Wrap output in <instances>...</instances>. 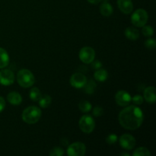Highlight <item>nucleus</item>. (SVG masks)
<instances>
[{"label":"nucleus","instance_id":"1","mask_svg":"<svg viewBox=\"0 0 156 156\" xmlns=\"http://www.w3.org/2000/svg\"><path fill=\"white\" fill-rule=\"evenodd\" d=\"M144 116L142 110L134 105L126 106L118 116V120L122 127L129 130H135L142 126Z\"/></svg>","mask_w":156,"mask_h":156},{"label":"nucleus","instance_id":"20","mask_svg":"<svg viewBox=\"0 0 156 156\" xmlns=\"http://www.w3.org/2000/svg\"><path fill=\"white\" fill-rule=\"evenodd\" d=\"M39 105L41 108H47L51 105V102H52V98L50 95H47V94H45L44 96H42L41 98L39 101Z\"/></svg>","mask_w":156,"mask_h":156},{"label":"nucleus","instance_id":"30","mask_svg":"<svg viewBox=\"0 0 156 156\" xmlns=\"http://www.w3.org/2000/svg\"><path fill=\"white\" fill-rule=\"evenodd\" d=\"M91 63H92L91 66H92V68L94 69L97 70V69H98L101 68V66H102V63L98 60H95V61L94 60L92 62H91Z\"/></svg>","mask_w":156,"mask_h":156},{"label":"nucleus","instance_id":"16","mask_svg":"<svg viewBox=\"0 0 156 156\" xmlns=\"http://www.w3.org/2000/svg\"><path fill=\"white\" fill-rule=\"evenodd\" d=\"M124 34L127 39L133 41H136L140 37V32H139V30L136 28H134V27H127L125 30Z\"/></svg>","mask_w":156,"mask_h":156},{"label":"nucleus","instance_id":"26","mask_svg":"<svg viewBox=\"0 0 156 156\" xmlns=\"http://www.w3.org/2000/svg\"><path fill=\"white\" fill-rule=\"evenodd\" d=\"M118 140V137L116 134L111 133L110 135H108L106 138V143L108 145H114L117 143V141Z\"/></svg>","mask_w":156,"mask_h":156},{"label":"nucleus","instance_id":"4","mask_svg":"<svg viewBox=\"0 0 156 156\" xmlns=\"http://www.w3.org/2000/svg\"><path fill=\"white\" fill-rule=\"evenodd\" d=\"M148 18L149 16L146 11L143 9H139L133 13L131 16V21L136 27H142L146 25L148 21Z\"/></svg>","mask_w":156,"mask_h":156},{"label":"nucleus","instance_id":"10","mask_svg":"<svg viewBox=\"0 0 156 156\" xmlns=\"http://www.w3.org/2000/svg\"><path fill=\"white\" fill-rule=\"evenodd\" d=\"M70 85L76 88H82L87 82V78L82 73H77L73 74L70 78Z\"/></svg>","mask_w":156,"mask_h":156},{"label":"nucleus","instance_id":"8","mask_svg":"<svg viewBox=\"0 0 156 156\" xmlns=\"http://www.w3.org/2000/svg\"><path fill=\"white\" fill-rule=\"evenodd\" d=\"M15 80L13 72L9 69H2L0 71V85L9 86L12 85Z\"/></svg>","mask_w":156,"mask_h":156},{"label":"nucleus","instance_id":"18","mask_svg":"<svg viewBox=\"0 0 156 156\" xmlns=\"http://www.w3.org/2000/svg\"><path fill=\"white\" fill-rule=\"evenodd\" d=\"M108 77V73L104 69H98L95 73H94V78L98 82H104L107 80Z\"/></svg>","mask_w":156,"mask_h":156},{"label":"nucleus","instance_id":"5","mask_svg":"<svg viewBox=\"0 0 156 156\" xmlns=\"http://www.w3.org/2000/svg\"><path fill=\"white\" fill-rule=\"evenodd\" d=\"M79 128L86 134L91 133L95 128V122L91 116L88 114L83 115L79 120Z\"/></svg>","mask_w":156,"mask_h":156},{"label":"nucleus","instance_id":"3","mask_svg":"<svg viewBox=\"0 0 156 156\" xmlns=\"http://www.w3.org/2000/svg\"><path fill=\"white\" fill-rule=\"evenodd\" d=\"M17 82L20 86L23 88H30L35 82V78L33 73L28 69H22L17 74Z\"/></svg>","mask_w":156,"mask_h":156},{"label":"nucleus","instance_id":"32","mask_svg":"<svg viewBox=\"0 0 156 156\" xmlns=\"http://www.w3.org/2000/svg\"><path fill=\"white\" fill-rule=\"evenodd\" d=\"M87 1H88L89 3H91V4L96 5V4H98V3H100L102 0H87Z\"/></svg>","mask_w":156,"mask_h":156},{"label":"nucleus","instance_id":"9","mask_svg":"<svg viewBox=\"0 0 156 156\" xmlns=\"http://www.w3.org/2000/svg\"><path fill=\"white\" fill-rule=\"evenodd\" d=\"M131 99H132V97L130 94L127 91H123V90L117 91V94H115L116 103L120 107L128 106L131 102Z\"/></svg>","mask_w":156,"mask_h":156},{"label":"nucleus","instance_id":"29","mask_svg":"<svg viewBox=\"0 0 156 156\" xmlns=\"http://www.w3.org/2000/svg\"><path fill=\"white\" fill-rule=\"evenodd\" d=\"M104 114V109L100 106H97L94 108L93 109V115L95 117H101Z\"/></svg>","mask_w":156,"mask_h":156},{"label":"nucleus","instance_id":"33","mask_svg":"<svg viewBox=\"0 0 156 156\" xmlns=\"http://www.w3.org/2000/svg\"><path fill=\"white\" fill-rule=\"evenodd\" d=\"M121 155H124V156H129V154H128V153H126V152H123V153H122L121 154Z\"/></svg>","mask_w":156,"mask_h":156},{"label":"nucleus","instance_id":"19","mask_svg":"<svg viewBox=\"0 0 156 156\" xmlns=\"http://www.w3.org/2000/svg\"><path fill=\"white\" fill-rule=\"evenodd\" d=\"M29 96H30V100H32L33 101L35 102H37L38 101L41 99V98L42 97L41 91H40L39 88H37V87H34V88H32L30 90Z\"/></svg>","mask_w":156,"mask_h":156},{"label":"nucleus","instance_id":"6","mask_svg":"<svg viewBox=\"0 0 156 156\" xmlns=\"http://www.w3.org/2000/svg\"><path fill=\"white\" fill-rule=\"evenodd\" d=\"M79 56L80 60L85 64H90L94 60L95 51L91 47H85L79 51Z\"/></svg>","mask_w":156,"mask_h":156},{"label":"nucleus","instance_id":"28","mask_svg":"<svg viewBox=\"0 0 156 156\" xmlns=\"http://www.w3.org/2000/svg\"><path fill=\"white\" fill-rule=\"evenodd\" d=\"M143 100H144V98H143V96L139 95V94H136V95H134L133 97L132 98V99H131L133 103L135 104V105H142V104L143 103Z\"/></svg>","mask_w":156,"mask_h":156},{"label":"nucleus","instance_id":"17","mask_svg":"<svg viewBox=\"0 0 156 156\" xmlns=\"http://www.w3.org/2000/svg\"><path fill=\"white\" fill-rule=\"evenodd\" d=\"M9 56L5 49L0 47V69H4L9 65Z\"/></svg>","mask_w":156,"mask_h":156},{"label":"nucleus","instance_id":"23","mask_svg":"<svg viewBox=\"0 0 156 156\" xmlns=\"http://www.w3.org/2000/svg\"><path fill=\"white\" fill-rule=\"evenodd\" d=\"M133 156H150L151 152L146 147H140L136 149L133 153Z\"/></svg>","mask_w":156,"mask_h":156},{"label":"nucleus","instance_id":"7","mask_svg":"<svg viewBox=\"0 0 156 156\" xmlns=\"http://www.w3.org/2000/svg\"><path fill=\"white\" fill-rule=\"evenodd\" d=\"M86 152V146L83 143L76 142L69 145L67 149V155L69 156H83Z\"/></svg>","mask_w":156,"mask_h":156},{"label":"nucleus","instance_id":"11","mask_svg":"<svg viewBox=\"0 0 156 156\" xmlns=\"http://www.w3.org/2000/svg\"><path fill=\"white\" fill-rule=\"evenodd\" d=\"M120 145L126 150L133 149L136 146V140L130 134H123L120 137Z\"/></svg>","mask_w":156,"mask_h":156},{"label":"nucleus","instance_id":"25","mask_svg":"<svg viewBox=\"0 0 156 156\" xmlns=\"http://www.w3.org/2000/svg\"><path fill=\"white\" fill-rule=\"evenodd\" d=\"M64 154V150L60 147H54L50 152V156H62Z\"/></svg>","mask_w":156,"mask_h":156},{"label":"nucleus","instance_id":"12","mask_svg":"<svg viewBox=\"0 0 156 156\" xmlns=\"http://www.w3.org/2000/svg\"><path fill=\"white\" fill-rule=\"evenodd\" d=\"M117 6L119 9L126 15L130 14L133 9L132 0H117Z\"/></svg>","mask_w":156,"mask_h":156},{"label":"nucleus","instance_id":"22","mask_svg":"<svg viewBox=\"0 0 156 156\" xmlns=\"http://www.w3.org/2000/svg\"><path fill=\"white\" fill-rule=\"evenodd\" d=\"M79 110L82 113H88L91 110V104L88 101H81L79 104Z\"/></svg>","mask_w":156,"mask_h":156},{"label":"nucleus","instance_id":"27","mask_svg":"<svg viewBox=\"0 0 156 156\" xmlns=\"http://www.w3.org/2000/svg\"><path fill=\"white\" fill-rule=\"evenodd\" d=\"M145 46L146 48L149 49V50H154L156 47V41L153 38H149V39L146 40L145 42Z\"/></svg>","mask_w":156,"mask_h":156},{"label":"nucleus","instance_id":"24","mask_svg":"<svg viewBox=\"0 0 156 156\" xmlns=\"http://www.w3.org/2000/svg\"><path fill=\"white\" fill-rule=\"evenodd\" d=\"M142 29V33L144 36L146 37H151L154 34V30L152 28V26L150 25H144Z\"/></svg>","mask_w":156,"mask_h":156},{"label":"nucleus","instance_id":"14","mask_svg":"<svg viewBox=\"0 0 156 156\" xmlns=\"http://www.w3.org/2000/svg\"><path fill=\"white\" fill-rule=\"evenodd\" d=\"M7 100L11 105H19L22 102V97L21 94L16 91H12L7 95Z\"/></svg>","mask_w":156,"mask_h":156},{"label":"nucleus","instance_id":"2","mask_svg":"<svg viewBox=\"0 0 156 156\" xmlns=\"http://www.w3.org/2000/svg\"><path fill=\"white\" fill-rule=\"evenodd\" d=\"M41 117V111L36 106H30L24 110L21 118L27 124H34L37 123Z\"/></svg>","mask_w":156,"mask_h":156},{"label":"nucleus","instance_id":"31","mask_svg":"<svg viewBox=\"0 0 156 156\" xmlns=\"http://www.w3.org/2000/svg\"><path fill=\"white\" fill-rule=\"evenodd\" d=\"M5 99L0 96V113L2 112L3 110L5 109Z\"/></svg>","mask_w":156,"mask_h":156},{"label":"nucleus","instance_id":"13","mask_svg":"<svg viewBox=\"0 0 156 156\" xmlns=\"http://www.w3.org/2000/svg\"><path fill=\"white\" fill-rule=\"evenodd\" d=\"M144 99L149 104L155 103L156 92L155 87L149 86L144 90Z\"/></svg>","mask_w":156,"mask_h":156},{"label":"nucleus","instance_id":"21","mask_svg":"<svg viewBox=\"0 0 156 156\" xmlns=\"http://www.w3.org/2000/svg\"><path fill=\"white\" fill-rule=\"evenodd\" d=\"M83 88H85V91L87 94H92L94 92V89L96 88L95 82L94 80H92V79H90L88 82L87 81L86 84H85Z\"/></svg>","mask_w":156,"mask_h":156},{"label":"nucleus","instance_id":"15","mask_svg":"<svg viewBox=\"0 0 156 156\" xmlns=\"http://www.w3.org/2000/svg\"><path fill=\"white\" fill-rule=\"evenodd\" d=\"M113 9L112 5L110 4L108 2L105 1L100 6V12L103 16L105 17H109L113 14Z\"/></svg>","mask_w":156,"mask_h":156}]
</instances>
